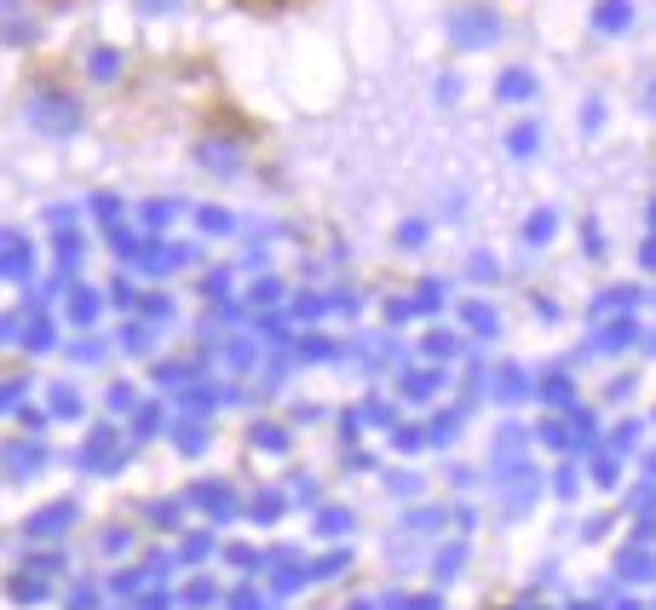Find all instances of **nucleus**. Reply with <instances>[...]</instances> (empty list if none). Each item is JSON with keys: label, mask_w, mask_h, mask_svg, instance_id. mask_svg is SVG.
I'll return each instance as SVG.
<instances>
[{"label": "nucleus", "mask_w": 656, "mask_h": 610, "mask_svg": "<svg viewBox=\"0 0 656 610\" xmlns=\"http://www.w3.org/2000/svg\"><path fill=\"white\" fill-rule=\"evenodd\" d=\"M248 6H288V0H248Z\"/></svg>", "instance_id": "1"}]
</instances>
